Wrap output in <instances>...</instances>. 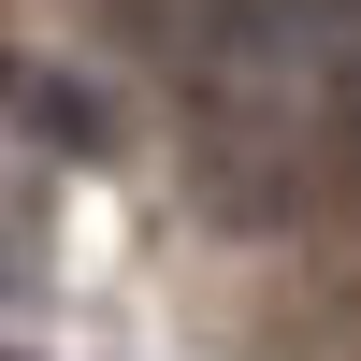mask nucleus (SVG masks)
Listing matches in <instances>:
<instances>
[{
  "instance_id": "nucleus-1",
  "label": "nucleus",
  "mask_w": 361,
  "mask_h": 361,
  "mask_svg": "<svg viewBox=\"0 0 361 361\" xmlns=\"http://www.w3.org/2000/svg\"><path fill=\"white\" fill-rule=\"evenodd\" d=\"M202 29L231 58H333L361 44V0H202Z\"/></svg>"
},
{
  "instance_id": "nucleus-2",
  "label": "nucleus",
  "mask_w": 361,
  "mask_h": 361,
  "mask_svg": "<svg viewBox=\"0 0 361 361\" xmlns=\"http://www.w3.org/2000/svg\"><path fill=\"white\" fill-rule=\"evenodd\" d=\"M0 361H15V347H0Z\"/></svg>"
}]
</instances>
